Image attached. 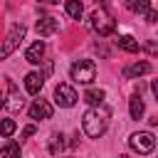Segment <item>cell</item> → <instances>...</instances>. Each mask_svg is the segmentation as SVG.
Returning a JSON list of instances; mask_svg holds the SVG:
<instances>
[{
    "label": "cell",
    "mask_w": 158,
    "mask_h": 158,
    "mask_svg": "<svg viewBox=\"0 0 158 158\" xmlns=\"http://www.w3.org/2000/svg\"><path fill=\"white\" fill-rule=\"evenodd\" d=\"M81 128L89 138H101L109 128V109L104 104L86 109L84 116H81Z\"/></svg>",
    "instance_id": "1"
},
{
    "label": "cell",
    "mask_w": 158,
    "mask_h": 158,
    "mask_svg": "<svg viewBox=\"0 0 158 158\" xmlns=\"http://www.w3.org/2000/svg\"><path fill=\"white\" fill-rule=\"evenodd\" d=\"M89 27L94 30V35L109 37V35L116 30V20H114V15H111L106 7H96V10L89 15Z\"/></svg>",
    "instance_id": "2"
},
{
    "label": "cell",
    "mask_w": 158,
    "mask_h": 158,
    "mask_svg": "<svg viewBox=\"0 0 158 158\" xmlns=\"http://www.w3.org/2000/svg\"><path fill=\"white\" fill-rule=\"evenodd\" d=\"M25 35H27V27H25L22 22L12 25V27H10V32L5 35L2 44H0V59H7V57H10L17 47H20V42L25 40Z\"/></svg>",
    "instance_id": "3"
},
{
    "label": "cell",
    "mask_w": 158,
    "mask_h": 158,
    "mask_svg": "<svg viewBox=\"0 0 158 158\" xmlns=\"http://www.w3.org/2000/svg\"><path fill=\"white\" fill-rule=\"evenodd\" d=\"M69 74H72V79H74L77 84H91V81L96 79V64H94L91 59H79V62L72 64Z\"/></svg>",
    "instance_id": "4"
},
{
    "label": "cell",
    "mask_w": 158,
    "mask_h": 158,
    "mask_svg": "<svg viewBox=\"0 0 158 158\" xmlns=\"http://www.w3.org/2000/svg\"><path fill=\"white\" fill-rule=\"evenodd\" d=\"M128 146H131V151L146 156V153H151L156 148V136L151 131H136V133L128 136Z\"/></svg>",
    "instance_id": "5"
},
{
    "label": "cell",
    "mask_w": 158,
    "mask_h": 158,
    "mask_svg": "<svg viewBox=\"0 0 158 158\" xmlns=\"http://www.w3.org/2000/svg\"><path fill=\"white\" fill-rule=\"evenodd\" d=\"M77 101H79V94L74 91L72 84H57V89H54V104L59 109H72Z\"/></svg>",
    "instance_id": "6"
},
{
    "label": "cell",
    "mask_w": 158,
    "mask_h": 158,
    "mask_svg": "<svg viewBox=\"0 0 158 158\" xmlns=\"http://www.w3.org/2000/svg\"><path fill=\"white\" fill-rule=\"evenodd\" d=\"M27 114H30V118H32V121L52 118V104H49V101H44V99H35V101L30 104Z\"/></svg>",
    "instance_id": "7"
},
{
    "label": "cell",
    "mask_w": 158,
    "mask_h": 158,
    "mask_svg": "<svg viewBox=\"0 0 158 158\" xmlns=\"http://www.w3.org/2000/svg\"><path fill=\"white\" fill-rule=\"evenodd\" d=\"M35 30H37L40 37H49V35H54V32L59 30V20H57V17H49V15H42V17L35 22Z\"/></svg>",
    "instance_id": "8"
},
{
    "label": "cell",
    "mask_w": 158,
    "mask_h": 158,
    "mask_svg": "<svg viewBox=\"0 0 158 158\" xmlns=\"http://www.w3.org/2000/svg\"><path fill=\"white\" fill-rule=\"evenodd\" d=\"M42 57H44V42H42V40H37V42H32V44L27 47L25 59H27L30 64H40V62H42Z\"/></svg>",
    "instance_id": "9"
},
{
    "label": "cell",
    "mask_w": 158,
    "mask_h": 158,
    "mask_svg": "<svg viewBox=\"0 0 158 158\" xmlns=\"http://www.w3.org/2000/svg\"><path fill=\"white\" fill-rule=\"evenodd\" d=\"M42 84H44V77H42L40 72H30V74L25 77V89H27V94H32V96L40 94Z\"/></svg>",
    "instance_id": "10"
},
{
    "label": "cell",
    "mask_w": 158,
    "mask_h": 158,
    "mask_svg": "<svg viewBox=\"0 0 158 158\" xmlns=\"http://www.w3.org/2000/svg\"><path fill=\"white\" fill-rule=\"evenodd\" d=\"M143 111H146V104H143V99H141V94H133L131 99H128V114H131V118H141L143 116Z\"/></svg>",
    "instance_id": "11"
},
{
    "label": "cell",
    "mask_w": 158,
    "mask_h": 158,
    "mask_svg": "<svg viewBox=\"0 0 158 158\" xmlns=\"http://www.w3.org/2000/svg\"><path fill=\"white\" fill-rule=\"evenodd\" d=\"M116 44H118V49H123V52H131V54L141 52V44H138V40H133L131 35H121V37L116 40Z\"/></svg>",
    "instance_id": "12"
},
{
    "label": "cell",
    "mask_w": 158,
    "mask_h": 158,
    "mask_svg": "<svg viewBox=\"0 0 158 158\" xmlns=\"http://www.w3.org/2000/svg\"><path fill=\"white\" fill-rule=\"evenodd\" d=\"M148 72H151V64H148V62H136V64H131V67L123 69V77L136 79V77H143V74H148Z\"/></svg>",
    "instance_id": "13"
},
{
    "label": "cell",
    "mask_w": 158,
    "mask_h": 158,
    "mask_svg": "<svg viewBox=\"0 0 158 158\" xmlns=\"http://www.w3.org/2000/svg\"><path fill=\"white\" fill-rule=\"evenodd\" d=\"M64 12H67L72 20H81V15H84L81 0H67V2H64Z\"/></svg>",
    "instance_id": "14"
},
{
    "label": "cell",
    "mask_w": 158,
    "mask_h": 158,
    "mask_svg": "<svg viewBox=\"0 0 158 158\" xmlns=\"http://www.w3.org/2000/svg\"><path fill=\"white\" fill-rule=\"evenodd\" d=\"M104 99H106V91L104 89H86L84 91V101L89 106H99V104H104Z\"/></svg>",
    "instance_id": "15"
},
{
    "label": "cell",
    "mask_w": 158,
    "mask_h": 158,
    "mask_svg": "<svg viewBox=\"0 0 158 158\" xmlns=\"http://www.w3.org/2000/svg\"><path fill=\"white\" fill-rule=\"evenodd\" d=\"M0 156L2 158H20V143L17 141H5L2 148H0Z\"/></svg>",
    "instance_id": "16"
},
{
    "label": "cell",
    "mask_w": 158,
    "mask_h": 158,
    "mask_svg": "<svg viewBox=\"0 0 158 158\" xmlns=\"http://www.w3.org/2000/svg\"><path fill=\"white\" fill-rule=\"evenodd\" d=\"M126 7L136 15H146L151 10V0H126Z\"/></svg>",
    "instance_id": "17"
},
{
    "label": "cell",
    "mask_w": 158,
    "mask_h": 158,
    "mask_svg": "<svg viewBox=\"0 0 158 158\" xmlns=\"http://www.w3.org/2000/svg\"><path fill=\"white\" fill-rule=\"evenodd\" d=\"M15 131H17L15 118H2V121H0V136H2V138H10Z\"/></svg>",
    "instance_id": "18"
},
{
    "label": "cell",
    "mask_w": 158,
    "mask_h": 158,
    "mask_svg": "<svg viewBox=\"0 0 158 158\" xmlns=\"http://www.w3.org/2000/svg\"><path fill=\"white\" fill-rule=\"evenodd\" d=\"M62 148H64V136L62 133H52L49 136V151L52 153H59Z\"/></svg>",
    "instance_id": "19"
},
{
    "label": "cell",
    "mask_w": 158,
    "mask_h": 158,
    "mask_svg": "<svg viewBox=\"0 0 158 158\" xmlns=\"http://www.w3.org/2000/svg\"><path fill=\"white\" fill-rule=\"evenodd\" d=\"M35 131H37V128H35V123H30V126H25V128H22V138H20V141H25V138H30V136H35Z\"/></svg>",
    "instance_id": "20"
},
{
    "label": "cell",
    "mask_w": 158,
    "mask_h": 158,
    "mask_svg": "<svg viewBox=\"0 0 158 158\" xmlns=\"http://www.w3.org/2000/svg\"><path fill=\"white\" fill-rule=\"evenodd\" d=\"M156 20H158V15H156V10H153V7H151V10H148V12H146V22H151V25H153V22H156Z\"/></svg>",
    "instance_id": "21"
},
{
    "label": "cell",
    "mask_w": 158,
    "mask_h": 158,
    "mask_svg": "<svg viewBox=\"0 0 158 158\" xmlns=\"http://www.w3.org/2000/svg\"><path fill=\"white\" fill-rule=\"evenodd\" d=\"M37 2H42V5H59V0H37Z\"/></svg>",
    "instance_id": "22"
},
{
    "label": "cell",
    "mask_w": 158,
    "mask_h": 158,
    "mask_svg": "<svg viewBox=\"0 0 158 158\" xmlns=\"http://www.w3.org/2000/svg\"><path fill=\"white\" fill-rule=\"evenodd\" d=\"M96 2H101V5H109V2H111V0H96Z\"/></svg>",
    "instance_id": "23"
},
{
    "label": "cell",
    "mask_w": 158,
    "mask_h": 158,
    "mask_svg": "<svg viewBox=\"0 0 158 158\" xmlns=\"http://www.w3.org/2000/svg\"><path fill=\"white\" fill-rule=\"evenodd\" d=\"M0 106H5V99H2V94H0Z\"/></svg>",
    "instance_id": "24"
},
{
    "label": "cell",
    "mask_w": 158,
    "mask_h": 158,
    "mask_svg": "<svg viewBox=\"0 0 158 158\" xmlns=\"http://www.w3.org/2000/svg\"><path fill=\"white\" fill-rule=\"evenodd\" d=\"M118 158H128V156H118Z\"/></svg>",
    "instance_id": "25"
}]
</instances>
